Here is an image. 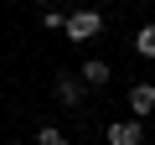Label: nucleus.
<instances>
[{
  "mask_svg": "<svg viewBox=\"0 0 155 145\" xmlns=\"http://www.w3.org/2000/svg\"><path fill=\"white\" fill-rule=\"evenodd\" d=\"M98 31H104V16H98V11H72V16H67V36H72V42H88V36H98Z\"/></svg>",
  "mask_w": 155,
  "mask_h": 145,
  "instance_id": "f257e3e1",
  "label": "nucleus"
},
{
  "mask_svg": "<svg viewBox=\"0 0 155 145\" xmlns=\"http://www.w3.org/2000/svg\"><path fill=\"white\" fill-rule=\"evenodd\" d=\"M150 109H155V83H134V88H129V114L145 119Z\"/></svg>",
  "mask_w": 155,
  "mask_h": 145,
  "instance_id": "f03ea898",
  "label": "nucleus"
},
{
  "mask_svg": "<svg viewBox=\"0 0 155 145\" xmlns=\"http://www.w3.org/2000/svg\"><path fill=\"white\" fill-rule=\"evenodd\" d=\"M145 140V124L124 119V124H109V145H140Z\"/></svg>",
  "mask_w": 155,
  "mask_h": 145,
  "instance_id": "7ed1b4c3",
  "label": "nucleus"
},
{
  "mask_svg": "<svg viewBox=\"0 0 155 145\" xmlns=\"http://www.w3.org/2000/svg\"><path fill=\"white\" fill-rule=\"evenodd\" d=\"M57 99H62L67 109H78V104H83V78H72V72H62V78H57Z\"/></svg>",
  "mask_w": 155,
  "mask_h": 145,
  "instance_id": "20e7f679",
  "label": "nucleus"
},
{
  "mask_svg": "<svg viewBox=\"0 0 155 145\" xmlns=\"http://www.w3.org/2000/svg\"><path fill=\"white\" fill-rule=\"evenodd\" d=\"M134 52L140 57H155V26H140L134 31Z\"/></svg>",
  "mask_w": 155,
  "mask_h": 145,
  "instance_id": "39448f33",
  "label": "nucleus"
},
{
  "mask_svg": "<svg viewBox=\"0 0 155 145\" xmlns=\"http://www.w3.org/2000/svg\"><path fill=\"white\" fill-rule=\"evenodd\" d=\"M83 83H109V62H83Z\"/></svg>",
  "mask_w": 155,
  "mask_h": 145,
  "instance_id": "423d86ee",
  "label": "nucleus"
},
{
  "mask_svg": "<svg viewBox=\"0 0 155 145\" xmlns=\"http://www.w3.org/2000/svg\"><path fill=\"white\" fill-rule=\"evenodd\" d=\"M41 26H52V31H57V26H67V16H62V11H41Z\"/></svg>",
  "mask_w": 155,
  "mask_h": 145,
  "instance_id": "0eeeda50",
  "label": "nucleus"
},
{
  "mask_svg": "<svg viewBox=\"0 0 155 145\" xmlns=\"http://www.w3.org/2000/svg\"><path fill=\"white\" fill-rule=\"evenodd\" d=\"M47 145H72V140H62V135H57V140H47Z\"/></svg>",
  "mask_w": 155,
  "mask_h": 145,
  "instance_id": "6e6552de",
  "label": "nucleus"
}]
</instances>
